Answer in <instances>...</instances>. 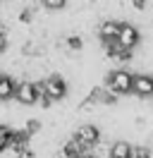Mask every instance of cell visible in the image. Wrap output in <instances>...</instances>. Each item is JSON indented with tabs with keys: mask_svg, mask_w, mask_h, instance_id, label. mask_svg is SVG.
Wrapping results in <instances>:
<instances>
[{
	"mask_svg": "<svg viewBox=\"0 0 153 158\" xmlns=\"http://www.w3.org/2000/svg\"><path fill=\"white\" fill-rule=\"evenodd\" d=\"M22 53H24V55H41L43 50L38 48V46H34V43H24V48H22Z\"/></svg>",
	"mask_w": 153,
	"mask_h": 158,
	"instance_id": "15",
	"label": "cell"
},
{
	"mask_svg": "<svg viewBox=\"0 0 153 158\" xmlns=\"http://www.w3.org/2000/svg\"><path fill=\"white\" fill-rule=\"evenodd\" d=\"M120 31H122V24H120V22H113V19L103 22V24H101V39H103V43H113V41H117Z\"/></svg>",
	"mask_w": 153,
	"mask_h": 158,
	"instance_id": "7",
	"label": "cell"
},
{
	"mask_svg": "<svg viewBox=\"0 0 153 158\" xmlns=\"http://www.w3.org/2000/svg\"><path fill=\"white\" fill-rule=\"evenodd\" d=\"M134 94L141 96V98L153 96V77L151 74H136L134 77Z\"/></svg>",
	"mask_w": 153,
	"mask_h": 158,
	"instance_id": "6",
	"label": "cell"
},
{
	"mask_svg": "<svg viewBox=\"0 0 153 158\" xmlns=\"http://www.w3.org/2000/svg\"><path fill=\"white\" fill-rule=\"evenodd\" d=\"M60 156H62V158H79V156H84V148L79 146L74 139H69V141H65V144H62Z\"/></svg>",
	"mask_w": 153,
	"mask_h": 158,
	"instance_id": "10",
	"label": "cell"
},
{
	"mask_svg": "<svg viewBox=\"0 0 153 158\" xmlns=\"http://www.w3.org/2000/svg\"><path fill=\"white\" fill-rule=\"evenodd\" d=\"M122 46H120V43H117V41H113V43H105V55H108V58H117V55H120V53H122Z\"/></svg>",
	"mask_w": 153,
	"mask_h": 158,
	"instance_id": "12",
	"label": "cell"
},
{
	"mask_svg": "<svg viewBox=\"0 0 153 158\" xmlns=\"http://www.w3.org/2000/svg\"><path fill=\"white\" fill-rule=\"evenodd\" d=\"M136 148L129 144V141H115L110 146V158H134Z\"/></svg>",
	"mask_w": 153,
	"mask_h": 158,
	"instance_id": "9",
	"label": "cell"
},
{
	"mask_svg": "<svg viewBox=\"0 0 153 158\" xmlns=\"http://www.w3.org/2000/svg\"><path fill=\"white\" fill-rule=\"evenodd\" d=\"M132 5L136 7V10H146V2H143V0H134Z\"/></svg>",
	"mask_w": 153,
	"mask_h": 158,
	"instance_id": "22",
	"label": "cell"
},
{
	"mask_svg": "<svg viewBox=\"0 0 153 158\" xmlns=\"http://www.w3.org/2000/svg\"><path fill=\"white\" fill-rule=\"evenodd\" d=\"M139 29L134 27V24H122V31H120V36H117V43L127 50H134L139 46Z\"/></svg>",
	"mask_w": 153,
	"mask_h": 158,
	"instance_id": "4",
	"label": "cell"
},
{
	"mask_svg": "<svg viewBox=\"0 0 153 158\" xmlns=\"http://www.w3.org/2000/svg\"><path fill=\"white\" fill-rule=\"evenodd\" d=\"M129 58H132V50H127V48H124V50H122V53H120V55H117L115 60H117V62H127Z\"/></svg>",
	"mask_w": 153,
	"mask_h": 158,
	"instance_id": "18",
	"label": "cell"
},
{
	"mask_svg": "<svg viewBox=\"0 0 153 158\" xmlns=\"http://www.w3.org/2000/svg\"><path fill=\"white\" fill-rule=\"evenodd\" d=\"M134 158H151V153H148V151H143V148H136Z\"/></svg>",
	"mask_w": 153,
	"mask_h": 158,
	"instance_id": "20",
	"label": "cell"
},
{
	"mask_svg": "<svg viewBox=\"0 0 153 158\" xmlns=\"http://www.w3.org/2000/svg\"><path fill=\"white\" fill-rule=\"evenodd\" d=\"M55 158H62V156H55Z\"/></svg>",
	"mask_w": 153,
	"mask_h": 158,
	"instance_id": "24",
	"label": "cell"
},
{
	"mask_svg": "<svg viewBox=\"0 0 153 158\" xmlns=\"http://www.w3.org/2000/svg\"><path fill=\"white\" fill-rule=\"evenodd\" d=\"M65 46L69 50H81V48H84V39H81V36H67Z\"/></svg>",
	"mask_w": 153,
	"mask_h": 158,
	"instance_id": "11",
	"label": "cell"
},
{
	"mask_svg": "<svg viewBox=\"0 0 153 158\" xmlns=\"http://www.w3.org/2000/svg\"><path fill=\"white\" fill-rule=\"evenodd\" d=\"M79 158H98V156H93V153H84V156H79Z\"/></svg>",
	"mask_w": 153,
	"mask_h": 158,
	"instance_id": "23",
	"label": "cell"
},
{
	"mask_svg": "<svg viewBox=\"0 0 153 158\" xmlns=\"http://www.w3.org/2000/svg\"><path fill=\"white\" fill-rule=\"evenodd\" d=\"M43 84H46V94L50 101H62L67 96V81L62 77L50 74L48 79H43Z\"/></svg>",
	"mask_w": 153,
	"mask_h": 158,
	"instance_id": "3",
	"label": "cell"
},
{
	"mask_svg": "<svg viewBox=\"0 0 153 158\" xmlns=\"http://www.w3.org/2000/svg\"><path fill=\"white\" fill-rule=\"evenodd\" d=\"M41 125H43L41 120H27V125H24V132H27L29 137H31V134L41 132Z\"/></svg>",
	"mask_w": 153,
	"mask_h": 158,
	"instance_id": "13",
	"label": "cell"
},
{
	"mask_svg": "<svg viewBox=\"0 0 153 158\" xmlns=\"http://www.w3.org/2000/svg\"><path fill=\"white\" fill-rule=\"evenodd\" d=\"M7 50V36H0V55Z\"/></svg>",
	"mask_w": 153,
	"mask_h": 158,
	"instance_id": "21",
	"label": "cell"
},
{
	"mask_svg": "<svg viewBox=\"0 0 153 158\" xmlns=\"http://www.w3.org/2000/svg\"><path fill=\"white\" fill-rule=\"evenodd\" d=\"M14 98H17L22 106H34V103H38L36 84H34V81H19V86H17V96H14Z\"/></svg>",
	"mask_w": 153,
	"mask_h": 158,
	"instance_id": "5",
	"label": "cell"
},
{
	"mask_svg": "<svg viewBox=\"0 0 153 158\" xmlns=\"http://www.w3.org/2000/svg\"><path fill=\"white\" fill-rule=\"evenodd\" d=\"M115 101H117V96H115V94H110L108 89L101 91V103H108V106H113Z\"/></svg>",
	"mask_w": 153,
	"mask_h": 158,
	"instance_id": "16",
	"label": "cell"
},
{
	"mask_svg": "<svg viewBox=\"0 0 153 158\" xmlns=\"http://www.w3.org/2000/svg\"><path fill=\"white\" fill-rule=\"evenodd\" d=\"M105 89L110 94H115V96L129 94V91H134V74L127 72V69H115V72L108 74V86Z\"/></svg>",
	"mask_w": 153,
	"mask_h": 158,
	"instance_id": "1",
	"label": "cell"
},
{
	"mask_svg": "<svg viewBox=\"0 0 153 158\" xmlns=\"http://www.w3.org/2000/svg\"><path fill=\"white\" fill-rule=\"evenodd\" d=\"M17 81L10 74H0V101H10L17 96Z\"/></svg>",
	"mask_w": 153,
	"mask_h": 158,
	"instance_id": "8",
	"label": "cell"
},
{
	"mask_svg": "<svg viewBox=\"0 0 153 158\" xmlns=\"http://www.w3.org/2000/svg\"><path fill=\"white\" fill-rule=\"evenodd\" d=\"M31 19H34V10H22L19 12V22H22V24H29Z\"/></svg>",
	"mask_w": 153,
	"mask_h": 158,
	"instance_id": "17",
	"label": "cell"
},
{
	"mask_svg": "<svg viewBox=\"0 0 153 158\" xmlns=\"http://www.w3.org/2000/svg\"><path fill=\"white\" fill-rule=\"evenodd\" d=\"M72 139L84 148V153H89V148L96 146V144L101 141V129L96 127V125H79Z\"/></svg>",
	"mask_w": 153,
	"mask_h": 158,
	"instance_id": "2",
	"label": "cell"
},
{
	"mask_svg": "<svg viewBox=\"0 0 153 158\" xmlns=\"http://www.w3.org/2000/svg\"><path fill=\"white\" fill-rule=\"evenodd\" d=\"M38 103H41V108H50V103H53V101L48 98V96H41V98H38Z\"/></svg>",
	"mask_w": 153,
	"mask_h": 158,
	"instance_id": "19",
	"label": "cell"
},
{
	"mask_svg": "<svg viewBox=\"0 0 153 158\" xmlns=\"http://www.w3.org/2000/svg\"><path fill=\"white\" fill-rule=\"evenodd\" d=\"M43 7H46V10H62V7H67V2L65 0H46Z\"/></svg>",
	"mask_w": 153,
	"mask_h": 158,
	"instance_id": "14",
	"label": "cell"
}]
</instances>
